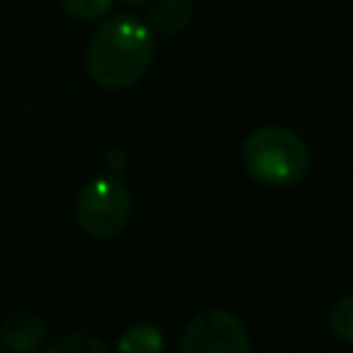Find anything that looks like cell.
I'll use <instances>...</instances> for the list:
<instances>
[{
	"instance_id": "cell-2",
	"label": "cell",
	"mask_w": 353,
	"mask_h": 353,
	"mask_svg": "<svg viewBox=\"0 0 353 353\" xmlns=\"http://www.w3.org/2000/svg\"><path fill=\"white\" fill-rule=\"evenodd\" d=\"M243 165L245 171L270 188L298 185L309 171V146L306 141L287 127H256L243 141Z\"/></svg>"
},
{
	"instance_id": "cell-8",
	"label": "cell",
	"mask_w": 353,
	"mask_h": 353,
	"mask_svg": "<svg viewBox=\"0 0 353 353\" xmlns=\"http://www.w3.org/2000/svg\"><path fill=\"white\" fill-rule=\"evenodd\" d=\"M41 353H108V347L97 339V336H91V334H85V331H74V334H63V336H58L52 345H47Z\"/></svg>"
},
{
	"instance_id": "cell-9",
	"label": "cell",
	"mask_w": 353,
	"mask_h": 353,
	"mask_svg": "<svg viewBox=\"0 0 353 353\" xmlns=\"http://www.w3.org/2000/svg\"><path fill=\"white\" fill-rule=\"evenodd\" d=\"M328 325H331V334L342 342H353V292L350 295H342L331 312H328Z\"/></svg>"
},
{
	"instance_id": "cell-7",
	"label": "cell",
	"mask_w": 353,
	"mask_h": 353,
	"mask_svg": "<svg viewBox=\"0 0 353 353\" xmlns=\"http://www.w3.org/2000/svg\"><path fill=\"white\" fill-rule=\"evenodd\" d=\"M163 331L149 323H138L127 328L119 339V353H163Z\"/></svg>"
},
{
	"instance_id": "cell-1",
	"label": "cell",
	"mask_w": 353,
	"mask_h": 353,
	"mask_svg": "<svg viewBox=\"0 0 353 353\" xmlns=\"http://www.w3.org/2000/svg\"><path fill=\"white\" fill-rule=\"evenodd\" d=\"M154 36L149 22L116 17L102 22L85 47V72L105 91L135 85L154 63Z\"/></svg>"
},
{
	"instance_id": "cell-3",
	"label": "cell",
	"mask_w": 353,
	"mask_h": 353,
	"mask_svg": "<svg viewBox=\"0 0 353 353\" xmlns=\"http://www.w3.org/2000/svg\"><path fill=\"white\" fill-rule=\"evenodd\" d=\"M132 215V193L124 179L116 174H99L91 182L83 185L74 201V218L77 226L94 237L108 240L116 237Z\"/></svg>"
},
{
	"instance_id": "cell-5",
	"label": "cell",
	"mask_w": 353,
	"mask_h": 353,
	"mask_svg": "<svg viewBox=\"0 0 353 353\" xmlns=\"http://www.w3.org/2000/svg\"><path fill=\"white\" fill-rule=\"evenodd\" d=\"M47 339V320L33 309L11 312L0 325V345L8 353H39Z\"/></svg>"
},
{
	"instance_id": "cell-6",
	"label": "cell",
	"mask_w": 353,
	"mask_h": 353,
	"mask_svg": "<svg viewBox=\"0 0 353 353\" xmlns=\"http://www.w3.org/2000/svg\"><path fill=\"white\" fill-rule=\"evenodd\" d=\"M146 22L154 33L176 36L193 22V0H152Z\"/></svg>"
},
{
	"instance_id": "cell-11",
	"label": "cell",
	"mask_w": 353,
	"mask_h": 353,
	"mask_svg": "<svg viewBox=\"0 0 353 353\" xmlns=\"http://www.w3.org/2000/svg\"><path fill=\"white\" fill-rule=\"evenodd\" d=\"M124 3H132V6H141V3H152V0H124Z\"/></svg>"
},
{
	"instance_id": "cell-10",
	"label": "cell",
	"mask_w": 353,
	"mask_h": 353,
	"mask_svg": "<svg viewBox=\"0 0 353 353\" xmlns=\"http://www.w3.org/2000/svg\"><path fill=\"white\" fill-rule=\"evenodd\" d=\"M110 3L113 0H58L61 11L66 17H72V19H80V22L102 19L110 11Z\"/></svg>"
},
{
	"instance_id": "cell-4",
	"label": "cell",
	"mask_w": 353,
	"mask_h": 353,
	"mask_svg": "<svg viewBox=\"0 0 353 353\" xmlns=\"http://www.w3.org/2000/svg\"><path fill=\"white\" fill-rule=\"evenodd\" d=\"M176 353H251V339L237 314L207 309L185 325Z\"/></svg>"
}]
</instances>
